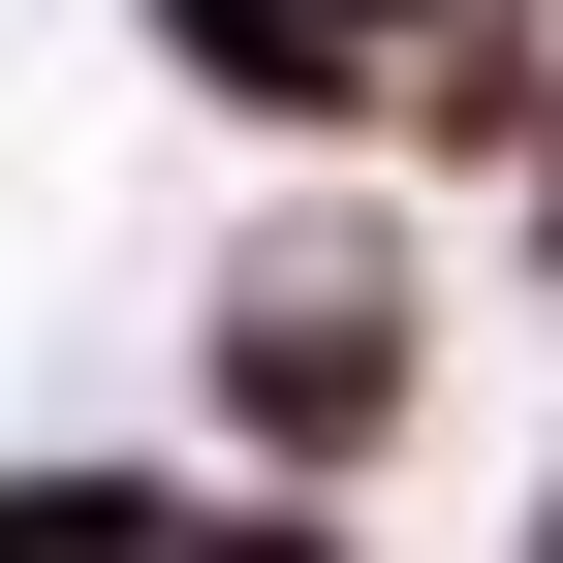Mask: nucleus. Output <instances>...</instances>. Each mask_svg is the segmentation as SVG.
<instances>
[{
    "instance_id": "obj_1",
    "label": "nucleus",
    "mask_w": 563,
    "mask_h": 563,
    "mask_svg": "<svg viewBox=\"0 0 563 563\" xmlns=\"http://www.w3.org/2000/svg\"><path fill=\"white\" fill-rule=\"evenodd\" d=\"M188 407H220L251 501H376L407 407H439V282H407V188H282V220H220V282H188Z\"/></svg>"
},
{
    "instance_id": "obj_2",
    "label": "nucleus",
    "mask_w": 563,
    "mask_h": 563,
    "mask_svg": "<svg viewBox=\"0 0 563 563\" xmlns=\"http://www.w3.org/2000/svg\"><path fill=\"white\" fill-rule=\"evenodd\" d=\"M125 532H188V470H125V439H32L0 470V563H125Z\"/></svg>"
},
{
    "instance_id": "obj_3",
    "label": "nucleus",
    "mask_w": 563,
    "mask_h": 563,
    "mask_svg": "<svg viewBox=\"0 0 563 563\" xmlns=\"http://www.w3.org/2000/svg\"><path fill=\"white\" fill-rule=\"evenodd\" d=\"M501 188H532V251H563V95H532V125H501Z\"/></svg>"
}]
</instances>
